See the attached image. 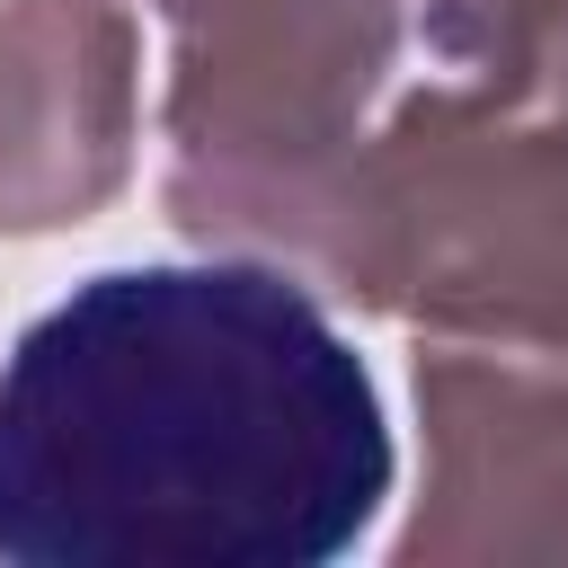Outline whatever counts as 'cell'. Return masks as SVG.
Wrapping results in <instances>:
<instances>
[{
  "label": "cell",
  "instance_id": "4",
  "mask_svg": "<svg viewBox=\"0 0 568 568\" xmlns=\"http://www.w3.org/2000/svg\"><path fill=\"white\" fill-rule=\"evenodd\" d=\"M417 426L399 568H568V346L417 337Z\"/></svg>",
  "mask_w": 568,
  "mask_h": 568
},
{
  "label": "cell",
  "instance_id": "7",
  "mask_svg": "<svg viewBox=\"0 0 568 568\" xmlns=\"http://www.w3.org/2000/svg\"><path fill=\"white\" fill-rule=\"evenodd\" d=\"M151 9H160V18L178 27V18H195V9H213V0H151Z\"/></svg>",
  "mask_w": 568,
  "mask_h": 568
},
{
  "label": "cell",
  "instance_id": "1",
  "mask_svg": "<svg viewBox=\"0 0 568 568\" xmlns=\"http://www.w3.org/2000/svg\"><path fill=\"white\" fill-rule=\"evenodd\" d=\"M382 497V390L275 257L106 266L0 355L9 568H328Z\"/></svg>",
  "mask_w": 568,
  "mask_h": 568
},
{
  "label": "cell",
  "instance_id": "2",
  "mask_svg": "<svg viewBox=\"0 0 568 568\" xmlns=\"http://www.w3.org/2000/svg\"><path fill=\"white\" fill-rule=\"evenodd\" d=\"M311 284L417 337L568 346V71H435L355 142Z\"/></svg>",
  "mask_w": 568,
  "mask_h": 568
},
{
  "label": "cell",
  "instance_id": "5",
  "mask_svg": "<svg viewBox=\"0 0 568 568\" xmlns=\"http://www.w3.org/2000/svg\"><path fill=\"white\" fill-rule=\"evenodd\" d=\"M142 142L124 0H0V240L106 213Z\"/></svg>",
  "mask_w": 568,
  "mask_h": 568
},
{
  "label": "cell",
  "instance_id": "3",
  "mask_svg": "<svg viewBox=\"0 0 568 568\" xmlns=\"http://www.w3.org/2000/svg\"><path fill=\"white\" fill-rule=\"evenodd\" d=\"M399 36L408 0H213L178 18L160 98L169 222L311 284L328 195L382 115Z\"/></svg>",
  "mask_w": 568,
  "mask_h": 568
},
{
  "label": "cell",
  "instance_id": "6",
  "mask_svg": "<svg viewBox=\"0 0 568 568\" xmlns=\"http://www.w3.org/2000/svg\"><path fill=\"white\" fill-rule=\"evenodd\" d=\"M426 44L444 71H568V0H426Z\"/></svg>",
  "mask_w": 568,
  "mask_h": 568
}]
</instances>
